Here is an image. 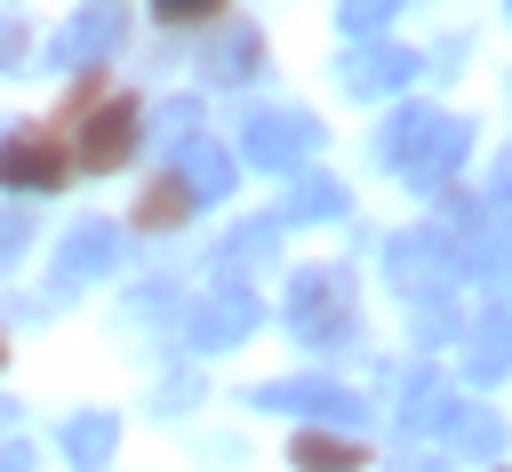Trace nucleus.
<instances>
[{
  "label": "nucleus",
  "mask_w": 512,
  "mask_h": 472,
  "mask_svg": "<svg viewBox=\"0 0 512 472\" xmlns=\"http://www.w3.org/2000/svg\"><path fill=\"white\" fill-rule=\"evenodd\" d=\"M400 472H440V464H400Z\"/></svg>",
  "instance_id": "obj_28"
},
{
  "label": "nucleus",
  "mask_w": 512,
  "mask_h": 472,
  "mask_svg": "<svg viewBox=\"0 0 512 472\" xmlns=\"http://www.w3.org/2000/svg\"><path fill=\"white\" fill-rule=\"evenodd\" d=\"M272 240H280V216H256V224H240V240H224V264L240 272V264L272 256Z\"/></svg>",
  "instance_id": "obj_21"
},
{
  "label": "nucleus",
  "mask_w": 512,
  "mask_h": 472,
  "mask_svg": "<svg viewBox=\"0 0 512 472\" xmlns=\"http://www.w3.org/2000/svg\"><path fill=\"white\" fill-rule=\"evenodd\" d=\"M0 64H24V24H0Z\"/></svg>",
  "instance_id": "obj_23"
},
{
  "label": "nucleus",
  "mask_w": 512,
  "mask_h": 472,
  "mask_svg": "<svg viewBox=\"0 0 512 472\" xmlns=\"http://www.w3.org/2000/svg\"><path fill=\"white\" fill-rule=\"evenodd\" d=\"M24 464H32L24 448H0V472H24Z\"/></svg>",
  "instance_id": "obj_26"
},
{
  "label": "nucleus",
  "mask_w": 512,
  "mask_h": 472,
  "mask_svg": "<svg viewBox=\"0 0 512 472\" xmlns=\"http://www.w3.org/2000/svg\"><path fill=\"white\" fill-rule=\"evenodd\" d=\"M112 40H120V8H88V16L64 24V64H72V56L88 64V56H104Z\"/></svg>",
  "instance_id": "obj_17"
},
{
  "label": "nucleus",
  "mask_w": 512,
  "mask_h": 472,
  "mask_svg": "<svg viewBox=\"0 0 512 472\" xmlns=\"http://www.w3.org/2000/svg\"><path fill=\"white\" fill-rule=\"evenodd\" d=\"M312 216H344V184L336 176H296V192L280 200V224H312Z\"/></svg>",
  "instance_id": "obj_16"
},
{
  "label": "nucleus",
  "mask_w": 512,
  "mask_h": 472,
  "mask_svg": "<svg viewBox=\"0 0 512 472\" xmlns=\"http://www.w3.org/2000/svg\"><path fill=\"white\" fill-rule=\"evenodd\" d=\"M496 312H512V272H504V296H496Z\"/></svg>",
  "instance_id": "obj_27"
},
{
  "label": "nucleus",
  "mask_w": 512,
  "mask_h": 472,
  "mask_svg": "<svg viewBox=\"0 0 512 472\" xmlns=\"http://www.w3.org/2000/svg\"><path fill=\"white\" fill-rule=\"evenodd\" d=\"M464 144H472V128H464V120H448V112H432V104H400L376 152L392 160V176H400V184L440 192V184H448V168L464 160Z\"/></svg>",
  "instance_id": "obj_2"
},
{
  "label": "nucleus",
  "mask_w": 512,
  "mask_h": 472,
  "mask_svg": "<svg viewBox=\"0 0 512 472\" xmlns=\"http://www.w3.org/2000/svg\"><path fill=\"white\" fill-rule=\"evenodd\" d=\"M384 272H392V288L408 296L416 336H424V344H448V336H456V312H448L440 296H456V264L440 256V240H432V232H400L392 256H384Z\"/></svg>",
  "instance_id": "obj_3"
},
{
  "label": "nucleus",
  "mask_w": 512,
  "mask_h": 472,
  "mask_svg": "<svg viewBox=\"0 0 512 472\" xmlns=\"http://www.w3.org/2000/svg\"><path fill=\"white\" fill-rule=\"evenodd\" d=\"M232 0H152V16L160 24H208V16H224Z\"/></svg>",
  "instance_id": "obj_22"
},
{
  "label": "nucleus",
  "mask_w": 512,
  "mask_h": 472,
  "mask_svg": "<svg viewBox=\"0 0 512 472\" xmlns=\"http://www.w3.org/2000/svg\"><path fill=\"white\" fill-rule=\"evenodd\" d=\"M16 248H24V224H16V216H0V256H16Z\"/></svg>",
  "instance_id": "obj_24"
},
{
  "label": "nucleus",
  "mask_w": 512,
  "mask_h": 472,
  "mask_svg": "<svg viewBox=\"0 0 512 472\" xmlns=\"http://www.w3.org/2000/svg\"><path fill=\"white\" fill-rule=\"evenodd\" d=\"M168 168L184 176V192H192V200H224V192H232V152H224V144H208V136H184Z\"/></svg>",
  "instance_id": "obj_10"
},
{
  "label": "nucleus",
  "mask_w": 512,
  "mask_h": 472,
  "mask_svg": "<svg viewBox=\"0 0 512 472\" xmlns=\"http://www.w3.org/2000/svg\"><path fill=\"white\" fill-rule=\"evenodd\" d=\"M64 456H72L80 472H104V464H112V416H72V424H64Z\"/></svg>",
  "instance_id": "obj_18"
},
{
  "label": "nucleus",
  "mask_w": 512,
  "mask_h": 472,
  "mask_svg": "<svg viewBox=\"0 0 512 472\" xmlns=\"http://www.w3.org/2000/svg\"><path fill=\"white\" fill-rule=\"evenodd\" d=\"M192 208H200V200L184 192V176H176V168H152L144 192H136V216H128V224H136V232H176Z\"/></svg>",
  "instance_id": "obj_11"
},
{
  "label": "nucleus",
  "mask_w": 512,
  "mask_h": 472,
  "mask_svg": "<svg viewBox=\"0 0 512 472\" xmlns=\"http://www.w3.org/2000/svg\"><path fill=\"white\" fill-rule=\"evenodd\" d=\"M256 312H264V304H256L240 280H224V288H208V296H200V312H192V344H200V352L240 344V336L256 328Z\"/></svg>",
  "instance_id": "obj_9"
},
{
  "label": "nucleus",
  "mask_w": 512,
  "mask_h": 472,
  "mask_svg": "<svg viewBox=\"0 0 512 472\" xmlns=\"http://www.w3.org/2000/svg\"><path fill=\"white\" fill-rule=\"evenodd\" d=\"M400 16V0H344L336 8V24H344V40H376L384 24Z\"/></svg>",
  "instance_id": "obj_20"
},
{
  "label": "nucleus",
  "mask_w": 512,
  "mask_h": 472,
  "mask_svg": "<svg viewBox=\"0 0 512 472\" xmlns=\"http://www.w3.org/2000/svg\"><path fill=\"white\" fill-rule=\"evenodd\" d=\"M256 64H264V32H248V24H240V32H216V40L200 48V72H208V80H248Z\"/></svg>",
  "instance_id": "obj_15"
},
{
  "label": "nucleus",
  "mask_w": 512,
  "mask_h": 472,
  "mask_svg": "<svg viewBox=\"0 0 512 472\" xmlns=\"http://www.w3.org/2000/svg\"><path fill=\"white\" fill-rule=\"evenodd\" d=\"M352 96H392V88H408L416 80V48H392V40H360L352 56H344V72H336Z\"/></svg>",
  "instance_id": "obj_8"
},
{
  "label": "nucleus",
  "mask_w": 512,
  "mask_h": 472,
  "mask_svg": "<svg viewBox=\"0 0 512 472\" xmlns=\"http://www.w3.org/2000/svg\"><path fill=\"white\" fill-rule=\"evenodd\" d=\"M72 128V168H88V176H104V168H120L128 152H136V128H144V104L136 96H104V80H80L72 96H64V112H56V136Z\"/></svg>",
  "instance_id": "obj_1"
},
{
  "label": "nucleus",
  "mask_w": 512,
  "mask_h": 472,
  "mask_svg": "<svg viewBox=\"0 0 512 472\" xmlns=\"http://www.w3.org/2000/svg\"><path fill=\"white\" fill-rule=\"evenodd\" d=\"M240 152H248L256 168H304V160L320 152V120H312V112H280V104H264V112L248 120Z\"/></svg>",
  "instance_id": "obj_6"
},
{
  "label": "nucleus",
  "mask_w": 512,
  "mask_h": 472,
  "mask_svg": "<svg viewBox=\"0 0 512 472\" xmlns=\"http://www.w3.org/2000/svg\"><path fill=\"white\" fill-rule=\"evenodd\" d=\"M448 440H456V456H496V448H504V424H496L488 408H456Z\"/></svg>",
  "instance_id": "obj_19"
},
{
  "label": "nucleus",
  "mask_w": 512,
  "mask_h": 472,
  "mask_svg": "<svg viewBox=\"0 0 512 472\" xmlns=\"http://www.w3.org/2000/svg\"><path fill=\"white\" fill-rule=\"evenodd\" d=\"M488 200H504V208H512V152H504V168H496V184H488Z\"/></svg>",
  "instance_id": "obj_25"
},
{
  "label": "nucleus",
  "mask_w": 512,
  "mask_h": 472,
  "mask_svg": "<svg viewBox=\"0 0 512 472\" xmlns=\"http://www.w3.org/2000/svg\"><path fill=\"white\" fill-rule=\"evenodd\" d=\"M64 176H72V152H64L56 128H16V136H0V184H8V192H56Z\"/></svg>",
  "instance_id": "obj_5"
},
{
  "label": "nucleus",
  "mask_w": 512,
  "mask_h": 472,
  "mask_svg": "<svg viewBox=\"0 0 512 472\" xmlns=\"http://www.w3.org/2000/svg\"><path fill=\"white\" fill-rule=\"evenodd\" d=\"M288 328L320 352V344H336V336H352V280L336 272V264H304L296 280H288Z\"/></svg>",
  "instance_id": "obj_4"
},
{
  "label": "nucleus",
  "mask_w": 512,
  "mask_h": 472,
  "mask_svg": "<svg viewBox=\"0 0 512 472\" xmlns=\"http://www.w3.org/2000/svg\"><path fill=\"white\" fill-rule=\"evenodd\" d=\"M288 456H296V472H360V464H368V448H360L352 432H320V424H304V432L288 440Z\"/></svg>",
  "instance_id": "obj_13"
},
{
  "label": "nucleus",
  "mask_w": 512,
  "mask_h": 472,
  "mask_svg": "<svg viewBox=\"0 0 512 472\" xmlns=\"http://www.w3.org/2000/svg\"><path fill=\"white\" fill-rule=\"evenodd\" d=\"M0 360H8V344H0Z\"/></svg>",
  "instance_id": "obj_29"
},
{
  "label": "nucleus",
  "mask_w": 512,
  "mask_h": 472,
  "mask_svg": "<svg viewBox=\"0 0 512 472\" xmlns=\"http://www.w3.org/2000/svg\"><path fill=\"white\" fill-rule=\"evenodd\" d=\"M112 256H120V232H112V224H80V232L56 248V280H96Z\"/></svg>",
  "instance_id": "obj_14"
},
{
  "label": "nucleus",
  "mask_w": 512,
  "mask_h": 472,
  "mask_svg": "<svg viewBox=\"0 0 512 472\" xmlns=\"http://www.w3.org/2000/svg\"><path fill=\"white\" fill-rule=\"evenodd\" d=\"M256 408H296V416H320V424H368V400L328 384V376H288V384H264Z\"/></svg>",
  "instance_id": "obj_7"
},
{
  "label": "nucleus",
  "mask_w": 512,
  "mask_h": 472,
  "mask_svg": "<svg viewBox=\"0 0 512 472\" xmlns=\"http://www.w3.org/2000/svg\"><path fill=\"white\" fill-rule=\"evenodd\" d=\"M472 384H496V376H512V312H488L472 336H464V360H456Z\"/></svg>",
  "instance_id": "obj_12"
}]
</instances>
